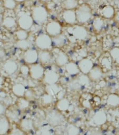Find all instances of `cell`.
<instances>
[{"instance_id":"obj_20","label":"cell","mask_w":119,"mask_h":135,"mask_svg":"<svg viewBox=\"0 0 119 135\" xmlns=\"http://www.w3.org/2000/svg\"><path fill=\"white\" fill-rule=\"evenodd\" d=\"M11 129V122L5 115L0 116V135L8 134Z\"/></svg>"},{"instance_id":"obj_16","label":"cell","mask_w":119,"mask_h":135,"mask_svg":"<svg viewBox=\"0 0 119 135\" xmlns=\"http://www.w3.org/2000/svg\"><path fill=\"white\" fill-rule=\"evenodd\" d=\"M90 82H91V80L88 76V75L81 74L75 80H74V81L72 82L70 84H73L72 88L79 89V88H81V87H85L87 85H88Z\"/></svg>"},{"instance_id":"obj_7","label":"cell","mask_w":119,"mask_h":135,"mask_svg":"<svg viewBox=\"0 0 119 135\" xmlns=\"http://www.w3.org/2000/svg\"><path fill=\"white\" fill-rule=\"evenodd\" d=\"M45 73V68L41 63H36L30 66V76L33 80L43 79Z\"/></svg>"},{"instance_id":"obj_38","label":"cell","mask_w":119,"mask_h":135,"mask_svg":"<svg viewBox=\"0 0 119 135\" xmlns=\"http://www.w3.org/2000/svg\"><path fill=\"white\" fill-rule=\"evenodd\" d=\"M110 57L111 59L114 60L119 65V48L118 47H114L113 49H111L110 52Z\"/></svg>"},{"instance_id":"obj_3","label":"cell","mask_w":119,"mask_h":135,"mask_svg":"<svg viewBox=\"0 0 119 135\" xmlns=\"http://www.w3.org/2000/svg\"><path fill=\"white\" fill-rule=\"evenodd\" d=\"M36 48L40 51H50L53 47V38L46 33H41L34 41Z\"/></svg>"},{"instance_id":"obj_10","label":"cell","mask_w":119,"mask_h":135,"mask_svg":"<svg viewBox=\"0 0 119 135\" xmlns=\"http://www.w3.org/2000/svg\"><path fill=\"white\" fill-rule=\"evenodd\" d=\"M55 64L57 67H65L69 62V57L64 51H61L59 49H55L54 50Z\"/></svg>"},{"instance_id":"obj_34","label":"cell","mask_w":119,"mask_h":135,"mask_svg":"<svg viewBox=\"0 0 119 135\" xmlns=\"http://www.w3.org/2000/svg\"><path fill=\"white\" fill-rule=\"evenodd\" d=\"M16 46L19 49L25 51L27 50H28V49H31L32 44V42L30 41L27 38V39H25V40L18 41L16 43Z\"/></svg>"},{"instance_id":"obj_6","label":"cell","mask_w":119,"mask_h":135,"mask_svg":"<svg viewBox=\"0 0 119 135\" xmlns=\"http://www.w3.org/2000/svg\"><path fill=\"white\" fill-rule=\"evenodd\" d=\"M60 74L53 67L45 70L43 81L46 85L57 84L60 81Z\"/></svg>"},{"instance_id":"obj_47","label":"cell","mask_w":119,"mask_h":135,"mask_svg":"<svg viewBox=\"0 0 119 135\" xmlns=\"http://www.w3.org/2000/svg\"><path fill=\"white\" fill-rule=\"evenodd\" d=\"M26 135H36V134L32 133V132H30V133H27Z\"/></svg>"},{"instance_id":"obj_31","label":"cell","mask_w":119,"mask_h":135,"mask_svg":"<svg viewBox=\"0 0 119 135\" xmlns=\"http://www.w3.org/2000/svg\"><path fill=\"white\" fill-rule=\"evenodd\" d=\"M80 129L77 125L69 123L66 126L64 131V135H79Z\"/></svg>"},{"instance_id":"obj_37","label":"cell","mask_w":119,"mask_h":135,"mask_svg":"<svg viewBox=\"0 0 119 135\" xmlns=\"http://www.w3.org/2000/svg\"><path fill=\"white\" fill-rule=\"evenodd\" d=\"M15 36L17 38L18 41L20 40H25V39H27L29 37V33L27 31L20 29L17 30L15 32Z\"/></svg>"},{"instance_id":"obj_12","label":"cell","mask_w":119,"mask_h":135,"mask_svg":"<svg viewBox=\"0 0 119 135\" xmlns=\"http://www.w3.org/2000/svg\"><path fill=\"white\" fill-rule=\"evenodd\" d=\"M107 114L105 111L100 109L95 112L91 118V122L95 126H102L107 122Z\"/></svg>"},{"instance_id":"obj_28","label":"cell","mask_w":119,"mask_h":135,"mask_svg":"<svg viewBox=\"0 0 119 135\" xmlns=\"http://www.w3.org/2000/svg\"><path fill=\"white\" fill-rule=\"evenodd\" d=\"M54 129L49 124L39 127L36 132V135H54Z\"/></svg>"},{"instance_id":"obj_45","label":"cell","mask_w":119,"mask_h":135,"mask_svg":"<svg viewBox=\"0 0 119 135\" xmlns=\"http://www.w3.org/2000/svg\"><path fill=\"white\" fill-rule=\"evenodd\" d=\"M5 56V51H4V49H0V58H2Z\"/></svg>"},{"instance_id":"obj_40","label":"cell","mask_w":119,"mask_h":135,"mask_svg":"<svg viewBox=\"0 0 119 135\" xmlns=\"http://www.w3.org/2000/svg\"><path fill=\"white\" fill-rule=\"evenodd\" d=\"M8 135H26V133H25L24 132L21 130L19 127L15 126V127L11 128Z\"/></svg>"},{"instance_id":"obj_15","label":"cell","mask_w":119,"mask_h":135,"mask_svg":"<svg viewBox=\"0 0 119 135\" xmlns=\"http://www.w3.org/2000/svg\"><path fill=\"white\" fill-rule=\"evenodd\" d=\"M63 20L69 25H77V18L76 10H65L62 13Z\"/></svg>"},{"instance_id":"obj_42","label":"cell","mask_w":119,"mask_h":135,"mask_svg":"<svg viewBox=\"0 0 119 135\" xmlns=\"http://www.w3.org/2000/svg\"><path fill=\"white\" fill-rule=\"evenodd\" d=\"M20 71L23 76H25L27 75H30V67L26 65H22L20 67Z\"/></svg>"},{"instance_id":"obj_22","label":"cell","mask_w":119,"mask_h":135,"mask_svg":"<svg viewBox=\"0 0 119 135\" xmlns=\"http://www.w3.org/2000/svg\"><path fill=\"white\" fill-rule=\"evenodd\" d=\"M65 71L67 73V74L73 77L79 75L81 72L78 64H76L74 62H69L65 67Z\"/></svg>"},{"instance_id":"obj_14","label":"cell","mask_w":119,"mask_h":135,"mask_svg":"<svg viewBox=\"0 0 119 135\" xmlns=\"http://www.w3.org/2000/svg\"><path fill=\"white\" fill-rule=\"evenodd\" d=\"M47 121L50 125L52 127L58 126L63 122V115H61L60 111H53L49 113L47 115Z\"/></svg>"},{"instance_id":"obj_5","label":"cell","mask_w":119,"mask_h":135,"mask_svg":"<svg viewBox=\"0 0 119 135\" xmlns=\"http://www.w3.org/2000/svg\"><path fill=\"white\" fill-rule=\"evenodd\" d=\"M17 22L20 29L28 31L32 27L34 22L31 13L27 11H20L18 14Z\"/></svg>"},{"instance_id":"obj_32","label":"cell","mask_w":119,"mask_h":135,"mask_svg":"<svg viewBox=\"0 0 119 135\" xmlns=\"http://www.w3.org/2000/svg\"><path fill=\"white\" fill-rule=\"evenodd\" d=\"M107 104L111 107H119V96L114 93L109 95L107 99Z\"/></svg>"},{"instance_id":"obj_35","label":"cell","mask_w":119,"mask_h":135,"mask_svg":"<svg viewBox=\"0 0 119 135\" xmlns=\"http://www.w3.org/2000/svg\"><path fill=\"white\" fill-rule=\"evenodd\" d=\"M93 27L95 31L97 32H100L102 30V28L104 26V20L102 17H97L93 20Z\"/></svg>"},{"instance_id":"obj_23","label":"cell","mask_w":119,"mask_h":135,"mask_svg":"<svg viewBox=\"0 0 119 135\" xmlns=\"http://www.w3.org/2000/svg\"><path fill=\"white\" fill-rule=\"evenodd\" d=\"M55 107L56 109L60 112H64V111H67L69 110L71 107L70 102L69 101L67 98H62L60 99H58L56 102L55 104Z\"/></svg>"},{"instance_id":"obj_29","label":"cell","mask_w":119,"mask_h":135,"mask_svg":"<svg viewBox=\"0 0 119 135\" xmlns=\"http://www.w3.org/2000/svg\"><path fill=\"white\" fill-rule=\"evenodd\" d=\"M45 90H46V93H48L54 97L63 90V88L58 84L46 85Z\"/></svg>"},{"instance_id":"obj_43","label":"cell","mask_w":119,"mask_h":135,"mask_svg":"<svg viewBox=\"0 0 119 135\" xmlns=\"http://www.w3.org/2000/svg\"><path fill=\"white\" fill-rule=\"evenodd\" d=\"M102 65V67H106V68H110L111 67V61L110 59H108L107 57H104L102 59V60L101 61Z\"/></svg>"},{"instance_id":"obj_4","label":"cell","mask_w":119,"mask_h":135,"mask_svg":"<svg viewBox=\"0 0 119 135\" xmlns=\"http://www.w3.org/2000/svg\"><path fill=\"white\" fill-rule=\"evenodd\" d=\"M69 35L73 36L77 41H84L88 37V32L85 27L79 25H71L67 27Z\"/></svg>"},{"instance_id":"obj_26","label":"cell","mask_w":119,"mask_h":135,"mask_svg":"<svg viewBox=\"0 0 119 135\" xmlns=\"http://www.w3.org/2000/svg\"><path fill=\"white\" fill-rule=\"evenodd\" d=\"M26 87L22 83H16L12 87L13 93L16 97H18V98L19 97H24L25 93H26Z\"/></svg>"},{"instance_id":"obj_50","label":"cell","mask_w":119,"mask_h":135,"mask_svg":"<svg viewBox=\"0 0 119 135\" xmlns=\"http://www.w3.org/2000/svg\"><path fill=\"white\" fill-rule=\"evenodd\" d=\"M0 101H1V97H0Z\"/></svg>"},{"instance_id":"obj_27","label":"cell","mask_w":119,"mask_h":135,"mask_svg":"<svg viewBox=\"0 0 119 135\" xmlns=\"http://www.w3.org/2000/svg\"><path fill=\"white\" fill-rule=\"evenodd\" d=\"M2 25L7 29H13L16 27L18 25L17 20L12 16H6L3 19Z\"/></svg>"},{"instance_id":"obj_30","label":"cell","mask_w":119,"mask_h":135,"mask_svg":"<svg viewBox=\"0 0 119 135\" xmlns=\"http://www.w3.org/2000/svg\"><path fill=\"white\" fill-rule=\"evenodd\" d=\"M78 6L77 0H64L62 3V7L65 10H76Z\"/></svg>"},{"instance_id":"obj_2","label":"cell","mask_w":119,"mask_h":135,"mask_svg":"<svg viewBox=\"0 0 119 135\" xmlns=\"http://www.w3.org/2000/svg\"><path fill=\"white\" fill-rule=\"evenodd\" d=\"M77 22L80 24H85L91 20L92 17V10L91 6L87 4L79 5L76 9Z\"/></svg>"},{"instance_id":"obj_18","label":"cell","mask_w":119,"mask_h":135,"mask_svg":"<svg viewBox=\"0 0 119 135\" xmlns=\"http://www.w3.org/2000/svg\"><path fill=\"white\" fill-rule=\"evenodd\" d=\"M18 69L17 62L13 60H8L5 61L3 65V70L8 75H12L16 72Z\"/></svg>"},{"instance_id":"obj_13","label":"cell","mask_w":119,"mask_h":135,"mask_svg":"<svg viewBox=\"0 0 119 135\" xmlns=\"http://www.w3.org/2000/svg\"><path fill=\"white\" fill-rule=\"evenodd\" d=\"M78 66L81 74L88 75L91 69L94 67V63L91 59L88 57H83L79 60L78 62Z\"/></svg>"},{"instance_id":"obj_39","label":"cell","mask_w":119,"mask_h":135,"mask_svg":"<svg viewBox=\"0 0 119 135\" xmlns=\"http://www.w3.org/2000/svg\"><path fill=\"white\" fill-rule=\"evenodd\" d=\"M3 5L8 10H13L17 6V2L15 0H4Z\"/></svg>"},{"instance_id":"obj_17","label":"cell","mask_w":119,"mask_h":135,"mask_svg":"<svg viewBox=\"0 0 119 135\" xmlns=\"http://www.w3.org/2000/svg\"><path fill=\"white\" fill-rule=\"evenodd\" d=\"M19 127L25 133H30L34 129V122L29 118H22L19 123Z\"/></svg>"},{"instance_id":"obj_48","label":"cell","mask_w":119,"mask_h":135,"mask_svg":"<svg viewBox=\"0 0 119 135\" xmlns=\"http://www.w3.org/2000/svg\"><path fill=\"white\" fill-rule=\"evenodd\" d=\"M39 1H42V2H46V0H39Z\"/></svg>"},{"instance_id":"obj_9","label":"cell","mask_w":119,"mask_h":135,"mask_svg":"<svg viewBox=\"0 0 119 135\" xmlns=\"http://www.w3.org/2000/svg\"><path fill=\"white\" fill-rule=\"evenodd\" d=\"M5 115L8 118L11 123H20V111L16 105H11L6 109Z\"/></svg>"},{"instance_id":"obj_33","label":"cell","mask_w":119,"mask_h":135,"mask_svg":"<svg viewBox=\"0 0 119 135\" xmlns=\"http://www.w3.org/2000/svg\"><path fill=\"white\" fill-rule=\"evenodd\" d=\"M16 105L20 111H25L30 106V101L25 97H19L17 100Z\"/></svg>"},{"instance_id":"obj_24","label":"cell","mask_w":119,"mask_h":135,"mask_svg":"<svg viewBox=\"0 0 119 135\" xmlns=\"http://www.w3.org/2000/svg\"><path fill=\"white\" fill-rule=\"evenodd\" d=\"M53 44H54L55 46H56L58 49L62 48V47L65 46V45L67 44V35H65V34H62L58 35V36L53 37Z\"/></svg>"},{"instance_id":"obj_11","label":"cell","mask_w":119,"mask_h":135,"mask_svg":"<svg viewBox=\"0 0 119 135\" xmlns=\"http://www.w3.org/2000/svg\"><path fill=\"white\" fill-rule=\"evenodd\" d=\"M23 60L27 65H34L39 61V52L36 49L32 48L28 49L24 52Z\"/></svg>"},{"instance_id":"obj_21","label":"cell","mask_w":119,"mask_h":135,"mask_svg":"<svg viewBox=\"0 0 119 135\" xmlns=\"http://www.w3.org/2000/svg\"><path fill=\"white\" fill-rule=\"evenodd\" d=\"M53 60V54L50 51H40L39 52V61L42 65L50 64Z\"/></svg>"},{"instance_id":"obj_19","label":"cell","mask_w":119,"mask_h":135,"mask_svg":"<svg viewBox=\"0 0 119 135\" xmlns=\"http://www.w3.org/2000/svg\"><path fill=\"white\" fill-rule=\"evenodd\" d=\"M103 76L102 68L99 66H94L91 71L88 74V76L90 79L91 81L97 82L102 79Z\"/></svg>"},{"instance_id":"obj_49","label":"cell","mask_w":119,"mask_h":135,"mask_svg":"<svg viewBox=\"0 0 119 135\" xmlns=\"http://www.w3.org/2000/svg\"><path fill=\"white\" fill-rule=\"evenodd\" d=\"M0 5H1V1H0Z\"/></svg>"},{"instance_id":"obj_1","label":"cell","mask_w":119,"mask_h":135,"mask_svg":"<svg viewBox=\"0 0 119 135\" xmlns=\"http://www.w3.org/2000/svg\"><path fill=\"white\" fill-rule=\"evenodd\" d=\"M31 15L34 22L38 25H43L46 22L49 18V13L44 6H34L31 8Z\"/></svg>"},{"instance_id":"obj_36","label":"cell","mask_w":119,"mask_h":135,"mask_svg":"<svg viewBox=\"0 0 119 135\" xmlns=\"http://www.w3.org/2000/svg\"><path fill=\"white\" fill-rule=\"evenodd\" d=\"M53 99H54V97L48 93H45L41 97V103L44 106H49L53 102Z\"/></svg>"},{"instance_id":"obj_46","label":"cell","mask_w":119,"mask_h":135,"mask_svg":"<svg viewBox=\"0 0 119 135\" xmlns=\"http://www.w3.org/2000/svg\"><path fill=\"white\" fill-rule=\"evenodd\" d=\"M16 2H25V0H15Z\"/></svg>"},{"instance_id":"obj_8","label":"cell","mask_w":119,"mask_h":135,"mask_svg":"<svg viewBox=\"0 0 119 135\" xmlns=\"http://www.w3.org/2000/svg\"><path fill=\"white\" fill-rule=\"evenodd\" d=\"M62 30L63 28L60 23L55 20L49 22L46 26V32L52 38L62 34Z\"/></svg>"},{"instance_id":"obj_41","label":"cell","mask_w":119,"mask_h":135,"mask_svg":"<svg viewBox=\"0 0 119 135\" xmlns=\"http://www.w3.org/2000/svg\"><path fill=\"white\" fill-rule=\"evenodd\" d=\"M25 98H26L27 100L31 101V100H34L36 98V94L34 93V91L33 90L32 88L27 89L26 93L25 95Z\"/></svg>"},{"instance_id":"obj_25","label":"cell","mask_w":119,"mask_h":135,"mask_svg":"<svg viewBox=\"0 0 119 135\" xmlns=\"http://www.w3.org/2000/svg\"><path fill=\"white\" fill-rule=\"evenodd\" d=\"M101 17L106 19H111L115 16V9L112 6L107 5L104 6L100 11Z\"/></svg>"},{"instance_id":"obj_44","label":"cell","mask_w":119,"mask_h":135,"mask_svg":"<svg viewBox=\"0 0 119 135\" xmlns=\"http://www.w3.org/2000/svg\"><path fill=\"white\" fill-rule=\"evenodd\" d=\"M6 109H7V108L5 107V105H4L3 103H2L0 102V116H1V115H5Z\"/></svg>"}]
</instances>
